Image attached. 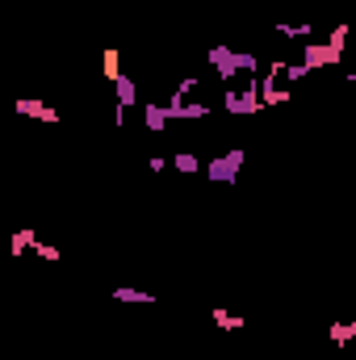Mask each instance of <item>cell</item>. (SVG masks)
<instances>
[{
    "instance_id": "obj_1",
    "label": "cell",
    "mask_w": 356,
    "mask_h": 360,
    "mask_svg": "<svg viewBox=\"0 0 356 360\" xmlns=\"http://www.w3.org/2000/svg\"><path fill=\"white\" fill-rule=\"evenodd\" d=\"M243 147H231V151H222V155H214L210 164H205V176L218 180V184H231V180L239 176V168H243Z\"/></svg>"
},
{
    "instance_id": "obj_2",
    "label": "cell",
    "mask_w": 356,
    "mask_h": 360,
    "mask_svg": "<svg viewBox=\"0 0 356 360\" xmlns=\"http://www.w3.org/2000/svg\"><path fill=\"white\" fill-rule=\"evenodd\" d=\"M344 59V51H336L331 42L327 46H302V63H310V68H327V63H340Z\"/></svg>"
},
{
    "instance_id": "obj_3",
    "label": "cell",
    "mask_w": 356,
    "mask_h": 360,
    "mask_svg": "<svg viewBox=\"0 0 356 360\" xmlns=\"http://www.w3.org/2000/svg\"><path fill=\"white\" fill-rule=\"evenodd\" d=\"M210 63L218 68V80H235V46H210Z\"/></svg>"
},
{
    "instance_id": "obj_4",
    "label": "cell",
    "mask_w": 356,
    "mask_h": 360,
    "mask_svg": "<svg viewBox=\"0 0 356 360\" xmlns=\"http://www.w3.org/2000/svg\"><path fill=\"white\" fill-rule=\"evenodd\" d=\"M168 105H143V126L151 130V134H164L168 130Z\"/></svg>"
},
{
    "instance_id": "obj_5",
    "label": "cell",
    "mask_w": 356,
    "mask_h": 360,
    "mask_svg": "<svg viewBox=\"0 0 356 360\" xmlns=\"http://www.w3.org/2000/svg\"><path fill=\"white\" fill-rule=\"evenodd\" d=\"M17 113H25V117H38V122H59V113H55L46 101H17Z\"/></svg>"
},
{
    "instance_id": "obj_6",
    "label": "cell",
    "mask_w": 356,
    "mask_h": 360,
    "mask_svg": "<svg viewBox=\"0 0 356 360\" xmlns=\"http://www.w3.org/2000/svg\"><path fill=\"white\" fill-rule=\"evenodd\" d=\"M327 340H331L336 348H344V344H352V340H356V319H352V323H340V319H336V323L327 327Z\"/></svg>"
},
{
    "instance_id": "obj_7",
    "label": "cell",
    "mask_w": 356,
    "mask_h": 360,
    "mask_svg": "<svg viewBox=\"0 0 356 360\" xmlns=\"http://www.w3.org/2000/svg\"><path fill=\"white\" fill-rule=\"evenodd\" d=\"M272 30H276L281 38H293V42H306V38L314 34V25H310V21H302V25H289V21H276Z\"/></svg>"
},
{
    "instance_id": "obj_8",
    "label": "cell",
    "mask_w": 356,
    "mask_h": 360,
    "mask_svg": "<svg viewBox=\"0 0 356 360\" xmlns=\"http://www.w3.org/2000/svg\"><path fill=\"white\" fill-rule=\"evenodd\" d=\"M113 297H117V302H134V306H155V293H147V289H126V285H117Z\"/></svg>"
},
{
    "instance_id": "obj_9",
    "label": "cell",
    "mask_w": 356,
    "mask_h": 360,
    "mask_svg": "<svg viewBox=\"0 0 356 360\" xmlns=\"http://www.w3.org/2000/svg\"><path fill=\"white\" fill-rule=\"evenodd\" d=\"M113 89H117V105H126V109L139 101V84H134L130 76H117V80H113Z\"/></svg>"
},
{
    "instance_id": "obj_10",
    "label": "cell",
    "mask_w": 356,
    "mask_h": 360,
    "mask_svg": "<svg viewBox=\"0 0 356 360\" xmlns=\"http://www.w3.org/2000/svg\"><path fill=\"white\" fill-rule=\"evenodd\" d=\"M210 319H214V327H222V331H239V327H243V319H239V314H231V310H222V306H214V310H210Z\"/></svg>"
},
{
    "instance_id": "obj_11",
    "label": "cell",
    "mask_w": 356,
    "mask_h": 360,
    "mask_svg": "<svg viewBox=\"0 0 356 360\" xmlns=\"http://www.w3.org/2000/svg\"><path fill=\"white\" fill-rule=\"evenodd\" d=\"M117 63H122V59H117V51H113V46H105V51H101V72H105V80H117V76H122V72H117Z\"/></svg>"
},
{
    "instance_id": "obj_12",
    "label": "cell",
    "mask_w": 356,
    "mask_h": 360,
    "mask_svg": "<svg viewBox=\"0 0 356 360\" xmlns=\"http://www.w3.org/2000/svg\"><path fill=\"white\" fill-rule=\"evenodd\" d=\"M172 168H177V172H184V176H193V172H201V160H197L193 151H180L177 160H172Z\"/></svg>"
},
{
    "instance_id": "obj_13",
    "label": "cell",
    "mask_w": 356,
    "mask_h": 360,
    "mask_svg": "<svg viewBox=\"0 0 356 360\" xmlns=\"http://www.w3.org/2000/svg\"><path fill=\"white\" fill-rule=\"evenodd\" d=\"M30 243H38V239H34V231H17V235H13V248H8V252H13V256H21V252H25Z\"/></svg>"
},
{
    "instance_id": "obj_14",
    "label": "cell",
    "mask_w": 356,
    "mask_h": 360,
    "mask_svg": "<svg viewBox=\"0 0 356 360\" xmlns=\"http://www.w3.org/2000/svg\"><path fill=\"white\" fill-rule=\"evenodd\" d=\"M348 34H352V25L344 21V25H336V30H331V38H327V42H331L336 51H344V42H348Z\"/></svg>"
},
{
    "instance_id": "obj_15",
    "label": "cell",
    "mask_w": 356,
    "mask_h": 360,
    "mask_svg": "<svg viewBox=\"0 0 356 360\" xmlns=\"http://www.w3.org/2000/svg\"><path fill=\"white\" fill-rule=\"evenodd\" d=\"M34 252H38L42 260H59V256H63V252H59V248H51V243H34Z\"/></svg>"
},
{
    "instance_id": "obj_16",
    "label": "cell",
    "mask_w": 356,
    "mask_h": 360,
    "mask_svg": "<svg viewBox=\"0 0 356 360\" xmlns=\"http://www.w3.org/2000/svg\"><path fill=\"white\" fill-rule=\"evenodd\" d=\"M147 168H151V172H155V176H160V172H164V168H168V160H164V155H151V164H147Z\"/></svg>"
},
{
    "instance_id": "obj_17",
    "label": "cell",
    "mask_w": 356,
    "mask_h": 360,
    "mask_svg": "<svg viewBox=\"0 0 356 360\" xmlns=\"http://www.w3.org/2000/svg\"><path fill=\"white\" fill-rule=\"evenodd\" d=\"M348 80H356V72H352V76H348Z\"/></svg>"
}]
</instances>
